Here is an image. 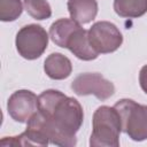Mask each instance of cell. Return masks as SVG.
I'll return each instance as SVG.
<instances>
[{"mask_svg": "<svg viewBox=\"0 0 147 147\" xmlns=\"http://www.w3.org/2000/svg\"><path fill=\"white\" fill-rule=\"evenodd\" d=\"M37 118L49 142L57 146H75L84 114L80 103L56 90L44 91L38 96Z\"/></svg>", "mask_w": 147, "mask_h": 147, "instance_id": "obj_1", "label": "cell"}, {"mask_svg": "<svg viewBox=\"0 0 147 147\" xmlns=\"http://www.w3.org/2000/svg\"><path fill=\"white\" fill-rule=\"evenodd\" d=\"M93 131L90 139L91 147H118L122 132L121 117L115 107L101 106L93 115Z\"/></svg>", "mask_w": 147, "mask_h": 147, "instance_id": "obj_2", "label": "cell"}, {"mask_svg": "<svg viewBox=\"0 0 147 147\" xmlns=\"http://www.w3.org/2000/svg\"><path fill=\"white\" fill-rule=\"evenodd\" d=\"M114 107L119 114L123 132L134 141L147 139V106L131 99H122Z\"/></svg>", "mask_w": 147, "mask_h": 147, "instance_id": "obj_3", "label": "cell"}, {"mask_svg": "<svg viewBox=\"0 0 147 147\" xmlns=\"http://www.w3.org/2000/svg\"><path fill=\"white\" fill-rule=\"evenodd\" d=\"M16 48L18 54L26 60H36L42 55L48 45L46 30L38 24H28L16 34Z\"/></svg>", "mask_w": 147, "mask_h": 147, "instance_id": "obj_4", "label": "cell"}, {"mask_svg": "<svg viewBox=\"0 0 147 147\" xmlns=\"http://www.w3.org/2000/svg\"><path fill=\"white\" fill-rule=\"evenodd\" d=\"M88 40L98 54L113 53L119 48L123 37L117 26L107 21H100L88 30Z\"/></svg>", "mask_w": 147, "mask_h": 147, "instance_id": "obj_5", "label": "cell"}, {"mask_svg": "<svg viewBox=\"0 0 147 147\" xmlns=\"http://www.w3.org/2000/svg\"><path fill=\"white\" fill-rule=\"evenodd\" d=\"M71 90L78 95L93 94L99 100H107L115 93L114 84L98 72L78 75L71 83Z\"/></svg>", "mask_w": 147, "mask_h": 147, "instance_id": "obj_6", "label": "cell"}, {"mask_svg": "<svg viewBox=\"0 0 147 147\" xmlns=\"http://www.w3.org/2000/svg\"><path fill=\"white\" fill-rule=\"evenodd\" d=\"M7 110L10 117L20 123H28L39 110L38 96L28 90L14 92L7 102Z\"/></svg>", "mask_w": 147, "mask_h": 147, "instance_id": "obj_7", "label": "cell"}, {"mask_svg": "<svg viewBox=\"0 0 147 147\" xmlns=\"http://www.w3.org/2000/svg\"><path fill=\"white\" fill-rule=\"evenodd\" d=\"M67 48L70 49V52L74 55H76L78 59L84 61L94 60L99 55L90 44L88 31L83 29L82 26L75 30L74 33L70 36L67 42Z\"/></svg>", "mask_w": 147, "mask_h": 147, "instance_id": "obj_8", "label": "cell"}, {"mask_svg": "<svg viewBox=\"0 0 147 147\" xmlns=\"http://www.w3.org/2000/svg\"><path fill=\"white\" fill-rule=\"evenodd\" d=\"M68 10L71 20L79 24H87L98 14V2L96 0H68Z\"/></svg>", "mask_w": 147, "mask_h": 147, "instance_id": "obj_9", "label": "cell"}, {"mask_svg": "<svg viewBox=\"0 0 147 147\" xmlns=\"http://www.w3.org/2000/svg\"><path fill=\"white\" fill-rule=\"evenodd\" d=\"M44 70L49 78L61 80L70 76L72 65H71L70 60L63 54L52 53L45 60Z\"/></svg>", "mask_w": 147, "mask_h": 147, "instance_id": "obj_10", "label": "cell"}, {"mask_svg": "<svg viewBox=\"0 0 147 147\" xmlns=\"http://www.w3.org/2000/svg\"><path fill=\"white\" fill-rule=\"evenodd\" d=\"M80 28L79 23L69 18H60L49 28V37L52 41L63 48H67V42L75 30Z\"/></svg>", "mask_w": 147, "mask_h": 147, "instance_id": "obj_11", "label": "cell"}, {"mask_svg": "<svg viewBox=\"0 0 147 147\" xmlns=\"http://www.w3.org/2000/svg\"><path fill=\"white\" fill-rule=\"evenodd\" d=\"M114 10L121 17H140L147 13V0H115Z\"/></svg>", "mask_w": 147, "mask_h": 147, "instance_id": "obj_12", "label": "cell"}, {"mask_svg": "<svg viewBox=\"0 0 147 147\" xmlns=\"http://www.w3.org/2000/svg\"><path fill=\"white\" fill-rule=\"evenodd\" d=\"M24 9L34 20L49 18L52 9L46 0H24Z\"/></svg>", "mask_w": 147, "mask_h": 147, "instance_id": "obj_13", "label": "cell"}, {"mask_svg": "<svg viewBox=\"0 0 147 147\" xmlns=\"http://www.w3.org/2000/svg\"><path fill=\"white\" fill-rule=\"evenodd\" d=\"M21 0H0V20L3 22L15 21L22 14Z\"/></svg>", "mask_w": 147, "mask_h": 147, "instance_id": "obj_14", "label": "cell"}, {"mask_svg": "<svg viewBox=\"0 0 147 147\" xmlns=\"http://www.w3.org/2000/svg\"><path fill=\"white\" fill-rule=\"evenodd\" d=\"M139 83L142 91L147 94V64L144 65L139 72Z\"/></svg>", "mask_w": 147, "mask_h": 147, "instance_id": "obj_15", "label": "cell"}]
</instances>
